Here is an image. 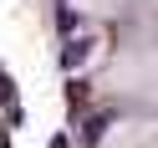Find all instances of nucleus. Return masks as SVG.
<instances>
[{
  "instance_id": "nucleus-1",
  "label": "nucleus",
  "mask_w": 158,
  "mask_h": 148,
  "mask_svg": "<svg viewBox=\"0 0 158 148\" xmlns=\"http://www.w3.org/2000/svg\"><path fill=\"white\" fill-rule=\"evenodd\" d=\"M102 148H158V117H138V123H117Z\"/></svg>"
},
{
  "instance_id": "nucleus-2",
  "label": "nucleus",
  "mask_w": 158,
  "mask_h": 148,
  "mask_svg": "<svg viewBox=\"0 0 158 148\" xmlns=\"http://www.w3.org/2000/svg\"><path fill=\"white\" fill-rule=\"evenodd\" d=\"M92 5H117V0H92Z\"/></svg>"
}]
</instances>
